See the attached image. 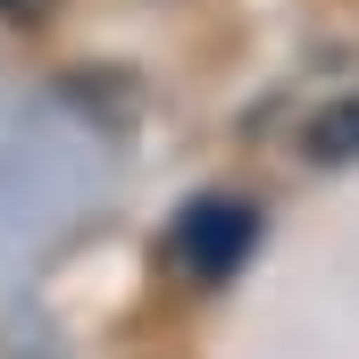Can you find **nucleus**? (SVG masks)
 Here are the masks:
<instances>
[{"label":"nucleus","mask_w":359,"mask_h":359,"mask_svg":"<svg viewBox=\"0 0 359 359\" xmlns=\"http://www.w3.org/2000/svg\"><path fill=\"white\" fill-rule=\"evenodd\" d=\"M301 151H309L318 168H343V159H359V92H351V100H326V109L309 117Z\"/></svg>","instance_id":"obj_2"},{"label":"nucleus","mask_w":359,"mask_h":359,"mask_svg":"<svg viewBox=\"0 0 359 359\" xmlns=\"http://www.w3.org/2000/svg\"><path fill=\"white\" fill-rule=\"evenodd\" d=\"M251 234H259V217H251V201H192L176 226H168V259H176L192 284H226V276L251 259Z\"/></svg>","instance_id":"obj_1"},{"label":"nucleus","mask_w":359,"mask_h":359,"mask_svg":"<svg viewBox=\"0 0 359 359\" xmlns=\"http://www.w3.org/2000/svg\"><path fill=\"white\" fill-rule=\"evenodd\" d=\"M59 17V0H0V25H42Z\"/></svg>","instance_id":"obj_3"}]
</instances>
